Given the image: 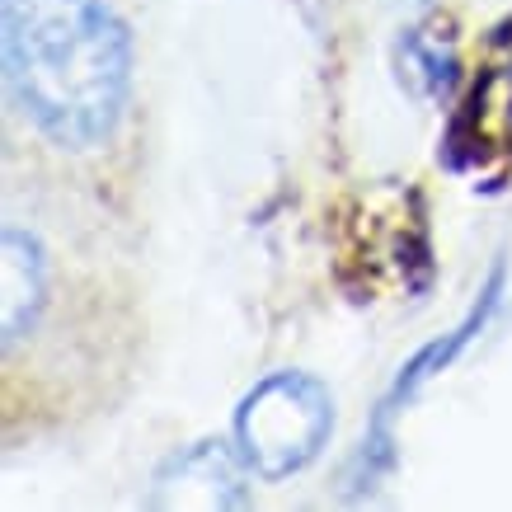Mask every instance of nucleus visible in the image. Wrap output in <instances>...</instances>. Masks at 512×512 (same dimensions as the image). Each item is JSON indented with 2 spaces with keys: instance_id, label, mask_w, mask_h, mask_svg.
Returning a JSON list of instances; mask_svg holds the SVG:
<instances>
[{
  "instance_id": "nucleus-1",
  "label": "nucleus",
  "mask_w": 512,
  "mask_h": 512,
  "mask_svg": "<svg viewBox=\"0 0 512 512\" xmlns=\"http://www.w3.org/2000/svg\"><path fill=\"white\" fill-rule=\"evenodd\" d=\"M5 94L57 151L118 137L132 104V33L109 0H0Z\"/></svg>"
},
{
  "instance_id": "nucleus-2",
  "label": "nucleus",
  "mask_w": 512,
  "mask_h": 512,
  "mask_svg": "<svg viewBox=\"0 0 512 512\" xmlns=\"http://www.w3.org/2000/svg\"><path fill=\"white\" fill-rule=\"evenodd\" d=\"M334 433V395L311 372H268L240 395L231 437L254 480H292L320 461Z\"/></svg>"
},
{
  "instance_id": "nucleus-4",
  "label": "nucleus",
  "mask_w": 512,
  "mask_h": 512,
  "mask_svg": "<svg viewBox=\"0 0 512 512\" xmlns=\"http://www.w3.org/2000/svg\"><path fill=\"white\" fill-rule=\"evenodd\" d=\"M249 480H254V470L245 466L235 437L231 442L207 437V442H193V447L165 456V466L151 480L146 508H249Z\"/></svg>"
},
{
  "instance_id": "nucleus-3",
  "label": "nucleus",
  "mask_w": 512,
  "mask_h": 512,
  "mask_svg": "<svg viewBox=\"0 0 512 512\" xmlns=\"http://www.w3.org/2000/svg\"><path fill=\"white\" fill-rule=\"evenodd\" d=\"M503 292H508V264L498 259V264L489 268V278H484L480 296H475V306L466 311V320H461L456 329H447L442 339L423 343L419 353H414L400 372H395L390 390L381 395V404H376L372 423H367V433H362V447L353 451V466H348V489H343V498H367L376 484L395 470V461H400V451H395V423H400V414L419 400L423 390H428V381H437V376L447 372L451 362H456V357L466 353L470 343L489 329V320H494L498 306H503Z\"/></svg>"
},
{
  "instance_id": "nucleus-5",
  "label": "nucleus",
  "mask_w": 512,
  "mask_h": 512,
  "mask_svg": "<svg viewBox=\"0 0 512 512\" xmlns=\"http://www.w3.org/2000/svg\"><path fill=\"white\" fill-rule=\"evenodd\" d=\"M0 259H5L0 264V292H5L0 343H5V357H15L19 343L38 334L47 306H52V254H47V245L38 240L33 226L5 221Z\"/></svg>"
}]
</instances>
